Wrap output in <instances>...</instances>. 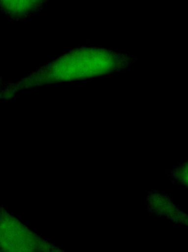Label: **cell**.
<instances>
[{"instance_id": "cell-1", "label": "cell", "mask_w": 188, "mask_h": 252, "mask_svg": "<svg viewBox=\"0 0 188 252\" xmlns=\"http://www.w3.org/2000/svg\"><path fill=\"white\" fill-rule=\"evenodd\" d=\"M137 58L101 47L72 49L16 82H7L0 101H10L18 93L54 84L91 80L127 70Z\"/></svg>"}, {"instance_id": "cell-2", "label": "cell", "mask_w": 188, "mask_h": 252, "mask_svg": "<svg viewBox=\"0 0 188 252\" xmlns=\"http://www.w3.org/2000/svg\"><path fill=\"white\" fill-rule=\"evenodd\" d=\"M0 252H67L44 239L0 204Z\"/></svg>"}, {"instance_id": "cell-3", "label": "cell", "mask_w": 188, "mask_h": 252, "mask_svg": "<svg viewBox=\"0 0 188 252\" xmlns=\"http://www.w3.org/2000/svg\"><path fill=\"white\" fill-rule=\"evenodd\" d=\"M50 0H0V12L13 22H24L42 11Z\"/></svg>"}, {"instance_id": "cell-4", "label": "cell", "mask_w": 188, "mask_h": 252, "mask_svg": "<svg viewBox=\"0 0 188 252\" xmlns=\"http://www.w3.org/2000/svg\"><path fill=\"white\" fill-rule=\"evenodd\" d=\"M148 207L153 213L158 216H165L167 219H175L177 222L183 223L184 217L183 211L173 202L168 195L160 191L152 190L147 197Z\"/></svg>"}, {"instance_id": "cell-5", "label": "cell", "mask_w": 188, "mask_h": 252, "mask_svg": "<svg viewBox=\"0 0 188 252\" xmlns=\"http://www.w3.org/2000/svg\"><path fill=\"white\" fill-rule=\"evenodd\" d=\"M187 167L188 163L186 161L171 170L169 177L173 183L187 187Z\"/></svg>"}, {"instance_id": "cell-6", "label": "cell", "mask_w": 188, "mask_h": 252, "mask_svg": "<svg viewBox=\"0 0 188 252\" xmlns=\"http://www.w3.org/2000/svg\"><path fill=\"white\" fill-rule=\"evenodd\" d=\"M7 82L3 80L2 77L0 75V97L2 95L3 93L5 91L7 88Z\"/></svg>"}, {"instance_id": "cell-7", "label": "cell", "mask_w": 188, "mask_h": 252, "mask_svg": "<svg viewBox=\"0 0 188 252\" xmlns=\"http://www.w3.org/2000/svg\"></svg>"}]
</instances>
